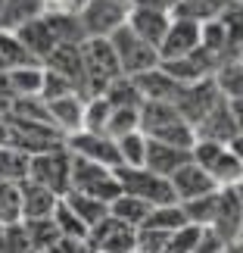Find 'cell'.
Here are the masks:
<instances>
[{
	"label": "cell",
	"instance_id": "19",
	"mask_svg": "<svg viewBox=\"0 0 243 253\" xmlns=\"http://www.w3.org/2000/svg\"><path fill=\"white\" fill-rule=\"evenodd\" d=\"M134 82V87L140 91L143 100H159V103H174V97L181 91V82H174L169 72L156 66V69H147L140 75H128Z\"/></svg>",
	"mask_w": 243,
	"mask_h": 253
},
{
	"label": "cell",
	"instance_id": "4",
	"mask_svg": "<svg viewBox=\"0 0 243 253\" xmlns=\"http://www.w3.org/2000/svg\"><path fill=\"white\" fill-rule=\"evenodd\" d=\"M28 178L50 188L56 197L69 194L72 188V153L66 144L53 150H44V153H32L28 157Z\"/></svg>",
	"mask_w": 243,
	"mask_h": 253
},
{
	"label": "cell",
	"instance_id": "44",
	"mask_svg": "<svg viewBox=\"0 0 243 253\" xmlns=\"http://www.w3.org/2000/svg\"><path fill=\"white\" fill-rule=\"evenodd\" d=\"M22 219V210H19V184L16 181H0V225H9V222Z\"/></svg>",
	"mask_w": 243,
	"mask_h": 253
},
{
	"label": "cell",
	"instance_id": "8",
	"mask_svg": "<svg viewBox=\"0 0 243 253\" xmlns=\"http://www.w3.org/2000/svg\"><path fill=\"white\" fill-rule=\"evenodd\" d=\"M131 3L125 0H87L84 9L78 13L84 38H109L115 28L128 22Z\"/></svg>",
	"mask_w": 243,
	"mask_h": 253
},
{
	"label": "cell",
	"instance_id": "24",
	"mask_svg": "<svg viewBox=\"0 0 243 253\" xmlns=\"http://www.w3.org/2000/svg\"><path fill=\"white\" fill-rule=\"evenodd\" d=\"M16 38L28 47V53H32L41 66L47 63V56L56 50V38H53V32H50V25H47V19H44V16H41V19H35V22H28L25 28H19Z\"/></svg>",
	"mask_w": 243,
	"mask_h": 253
},
{
	"label": "cell",
	"instance_id": "7",
	"mask_svg": "<svg viewBox=\"0 0 243 253\" xmlns=\"http://www.w3.org/2000/svg\"><path fill=\"white\" fill-rule=\"evenodd\" d=\"M109 44L115 50V60H119V66H122V75H140V72L156 69L159 66L156 47L147 44L143 38H138L128 25L115 28V32L109 35Z\"/></svg>",
	"mask_w": 243,
	"mask_h": 253
},
{
	"label": "cell",
	"instance_id": "2",
	"mask_svg": "<svg viewBox=\"0 0 243 253\" xmlns=\"http://www.w3.org/2000/svg\"><path fill=\"white\" fill-rule=\"evenodd\" d=\"M81 63H84L87 97H100L106 87L122 75V66L115 60V50H112L109 38H87L81 44Z\"/></svg>",
	"mask_w": 243,
	"mask_h": 253
},
{
	"label": "cell",
	"instance_id": "9",
	"mask_svg": "<svg viewBox=\"0 0 243 253\" xmlns=\"http://www.w3.org/2000/svg\"><path fill=\"white\" fill-rule=\"evenodd\" d=\"M221 100V94H218V87L212 79H203V82H190V84H181V91L178 97H174V110L181 113V119L190 125H197L203 116H206L212 106H215Z\"/></svg>",
	"mask_w": 243,
	"mask_h": 253
},
{
	"label": "cell",
	"instance_id": "30",
	"mask_svg": "<svg viewBox=\"0 0 243 253\" xmlns=\"http://www.w3.org/2000/svg\"><path fill=\"white\" fill-rule=\"evenodd\" d=\"M22 66H41L28 53V47L19 41L16 35L9 32H0V69H22Z\"/></svg>",
	"mask_w": 243,
	"mask_h": 253
},
{
	"label": "cell",
	"instance_id": "48",
	"mask_svg": "<svg viewBox=\"0 0 243 253\" xmlns=\"http://www.w3.org/2000/svg\"><path fill=\"white\" fill-rule=\"evenodd\" d=\"M228 244L221 241L212 228H200V238H197V247H193V253H221Z\"/></svg>",
	"mask_w": 243,
	"mask_h": 253
},
{
	"label": "cell",
	"instance_id": "10",
	"mask_svg": "<svg viewBox=\"0 0 243 253\" xmlns=\"http://www.w3.org/2000/svg\"><path fill=\"white\" fill-rule=\"evenodd\" d=\"M66 147H69V153H75V157H84V160H94V163H103V166H122L119 160V147H115V141L109 138V134L103 131H75L66 138Z\"/></svg>",
	"mask_w": 243,
	"mask_h": 253
},
{
	"label": "cell",
	"instance_id": "11",
	"mask_svg": "<svg viewBox=\"0 0 243 253\" xmlns=\"http://www.w3.org/2000/svg\"><path fill=\"white\" fill-rule=\"evenodd\" d=\"M197 47H200V22L172 16V22L165 28L156 53H159V63H169V60H178V56L193 53Z\"/></svg>",
	"mask_w": 243,
	"mask_h": 253
},
{
	"label": "cell",
	"instance_id": "54",
	"mask_svg": "<svg viewBox=\"0 0 243 253\" xmlns=\"http://www.w3.org/2000/svg\"><path fill=\"white\" fill-rule=\"evenodd\" d=\"M0 94L9 97V82H6V69H0Z\"/></svg>",
	"mask_w": 243,
	"mask_h": 253
},
{
	"label": "cell",
	"instance_id": "26",
	"mask_svg": "<svg viewBox=\"0 0 243 253\" xmlns=\"http://www.w3.org/2000/svg\"><path fill=\"white\" fill-rule=\"evenodd\" d=\"M63 200H66V207H69L75 216L87 225V231H91L94 225H100V222L109 216V203H103V200H97V197H87V194H81V191L63 194Z\"/></svg>",
	"mask_w": 243,
	"mask_h": 253
},
{
	"label": "cell",
	"instance_id": "33",
	"mask_svg": "<svg viewBox=\"0 0 243 253\" xmlns=\"http://www.w3.org/2000/svg\"><path fill=\"white\" fill-rule=\"evenodd\" d=\"M181 210H184V219H187V225L209 228L212 219H215V210H218V191L206 194V197H197V200L181 203Z\"/></svg>",
	"mask_w": 243,
	"mask_h": 253
},
{
	"label": "cell",
	"instance_id": "57",
	"mask_svg": "<svg viewBox=\"0 0 243 253\" xmlns=\"http://www.w3.org/2000/svg\"><path fill=\"white\" fill-rule=\"evenodd\" d=\"M0 6H3V0H0Z\"/></svg>",
	"mask_w": 243,
	"mask_h": 253
},
{
	"label": "cell",
	"instance_id": "41",
	"mask_svg": "<svg viewBox=\"0 0 243 253\" xmlns=\"http://www.w3.org/2000/svg\"><path fill=\"white\" fill-rule=\"evenodd\" d=\"M22 225L28 228V238H32V244H35L37 253L50 250L56 241H60V231H56V225H53V216L50 219H25Z\"/></svg>",
	"mask_w": 243,
	"mask_h": 253
},
{
	"label": "cell",
	"instance_id": "52",
	"mask_svg": "<svg viewBox=\"0 0 243 253\" xmlns=\"http://www.w3.org/2000/svg\"><path fill=\"white\" fill-rule=\"evenodd\" d=\"M228 147H231V153H234V157H237V163H240V169H243V131H240L237 138H234V141L228 144Z\"/></svg>",
	"mask_w": 243,
	"mask_h": 253
},
{
	"label": "cell",
	"instance_id": "18",
	"mask_svg": "<svg viewBox=\"0 0 243 253\" xmlns=\"http://www.w3.org/2000/svg\"><path fill=\"white\" fill-rule=\"evenodd\" d=\"M60 197L44 188V184H37L32 178H22L19 181V210H22V222L25 219H50Z\"/></svg>",
	"mask_w": 243,
	"mask_h": 253
},
{
	"label": "cell",
	"instance_id": "21",
	"mask_svg": "<svg viewBox=\"0 0 243 253\" xmlns=\"http://www.w3.org/2000/svg\"><path fill=\"white\" fill-rule=\"evenodd\" d=\"M47 110H50V122L66 134V138L75 134V131H81V122H84V97H78V94L56 97V100H47Z\"/></svg>",
	"mask_w": 243,
	"mask_h": 253
},
{
	"label": "cell",
	"instance_id": "28",
	"mask_svg": "<svg viewBox=\"0 0 243 253\" xmlns=\"http://www.w3.org/2000/svg\"><path fill=\"white\" fill-rule=\"evenodd\" d=\"M47 25H50V32L56 38V47L60 44H84L87 38L81 32V19L72 16V13H53V9H47L44 13Z\"/></svg>",
	"mask_w": 243,
	"mask_h": 253
},
{
	"label": "cell",
	"instance_id": "15",
	"mask_svg": "<svg viewBox=\"0 0 243 253\" xmlns=\"http://www.w3.org/2000/svg\"><path fill=\"white\" fill-rule=\"evenodd\" d=\"M44 69L63 75L66 82L75 87V94L87 100V82H84V63H81V44H60L47 56Z\"/></svg>",
	"mask_w": 243,
	"mask_h": 253
},
{
	"label": "cell",
	"instance_id": "20",
	"mask_svg": "<svg viewBox=\"0 0 243 253\" xmlns=\"http://www.w3.org/2000/svg\"><path fill=\"white\" fill-rule=\"evenodd\" d=\"M184 163H190V150L187 147H174V144H162V141H150L147 138V157H143V166L150 172L162 175V178H172Z\"/></svg>",
	"mask_w": 243,
	"mask_h": 253
},
{
	"label": "cell",
	"instance_id": "25",
	"mask_svg": "<svg viewBox=\"0 0 243 253\" xmlns=\"http://www.w3.org/2000/svg\"><path fill=\"white\" fill-rule=\"evenodd\" d=\"M218 19L228 28V53H225V63H243V0H228Z\"/></svg>",
	"mask_w": 243,
	"mask_h": 253
},
{
	"label": "cell",
	"instance_id": "37",
	"mask_svg": "<svg viewBox=\"0 0 243 253\" xmlns=\"http://www.w3.org/2000/svg\"><path fill=\"white\" fill-rule=\"evenodd\" d=\"M140 128V106H112L109 113V122H106V131L109 138H122L128 131H138Z\"/></svg>",
	"mask_w": 243,
	"mask_h": 253
},
{
	"label": "cell",
	"instance_id": "32",
	"mask_svg": "<svg viewBox=\"0 0 243 253\" xmlns=\"http://www.w3.org/2000/svg\"><path fill=\"white\" fill-rule=\"evenodd\" d=\"M228 0H178V6L172 9V16L178 19H193V22H209L218 19Z\"/></svg>",
	"mask_w": 243,
	"mask_h": 253
},
{
	"label": "cell",
	"instance_id": "45",
	"mask_svg": "<svg viewBox=\"0 0 243 253\" xmlns=\"http://www.w3.org/2000/svg\"><path fill=\"white\" fill-rule=\"evenodd\" d=\"M197 238H200V228L197 225H184V228H178V231H172V235H169L162 253H193Z\"/></svg>",
	"mask_w": 243,
	"mask_h": 253
},
{
	"label": "cell",
	"instance_id": "47",
	"mask_svg": "<svg viewBox=\"0 0 243 253\" xmlns=\"http://www.w3.org/2000/svg\"><path fill=\"white\" fill-rule=\"evenodd\" d=\"M66 94H75V87L56 75L50 69H44V84H41V100H56V97H66Z\"/></svg>",
	"mask_w": 243,
	"mask_h": 253
},
{
	"label": "cell",
	"instance_id": "36",
	"mask_svg": "<svg viewBox=\"0 0 243 253\" xmlns=\"http://www.w3.org/2000/svg\"><path fill=\"white\" fill-rule=\"evenodd\" d=\"M115 147H119L122 166H143V157H147V134L140 128L128 131V134H122V138H115Z\"/></svg>",
	"mask_w": 243,
	"mask_h": 253
},
{
	"label": "cell",
	"instance_id": "29",
	"mask_svg": "<svg viewBox=\"0 0 243 253\" xmlns=\"http://www.w3.org/2000/svg\"><path fill=\"white\" fill-rule=\"evenodd\" d=\"M150 210H153L150 203L131 197V194H119V197L109 203V216H115L119 222H125V225H131V228H140L143 222H147Z\"/></svg>",
	"mask_w": 243,
	"mask_h": 253
},
{
	"label": "cell",
	"instance_id": "50",
	"mask_svg": "<svg viewBox=\"0 0 243 253\" xmlns=\"http://www.w3.org/2000/svg\"><path fill=\"white\" fill-rule=\"evenodd\" d=\"M128 3L138 6V9H159V13L172 16V9L178 6V0H128Z\"/></svg>",
	"mask_w": 243,
	"mask_h": 253
},
{
	"label": "cell",
	"instance_id": "17",
	"mask_svg": "<svg viewBox=\"0 0 243 253\" xmlns=\"http://www.w3.org/2000/svg\"><path fill=\"white\" fill-rule=\"evenodd\" d=\"M169 184H172L174 200H178V203H187V200H197V197H206V194L218 191V184L212 181L209 175L203 172L193 160H190V163H184V166L169 178Z\"/></svg>",
	"mask_w": 243,
	"mask_h": 253
},
{
	"label": "cell",
	"instance_id": "56",
	"mask_svg": "<svg viewBox=\"0 0 243 253\" xmlns=\"http://www.w3.org/2000/svg\"><path fill=\"white\" fill-rule=\"evenodd\" d=\"M131 253H140V250H131Z\"/></svg>",
	"mask_w": 243,
	"mask_h": 253
},
{
	"label": "cell",
	"instance_id": "6",
	"mask_svg": "<svg viewBox=\"0 0 243 253\" xmlns=\"http://www.w3.org/2000/svg\"><path fill=\"white\" fill-rule=\"evenodd\" d=\"M69 191H81L87 197H97L103 203H112L119 197V181H115V169L103 166V163L84 160L72 153V188Z\"/></svg>",
	"mask_w": 243,
	"mask_h": 253
},
{
	"label": "cell",
	"instance_id": "3",
	"mask_svg": "<svg viewBox=\"0 0 243 253\" xmlns=\"http://www.w3.org/2000/svg\"><path fill=\"white\" fill-rule=\"evenodd\" d=\"M115 181H119L122 194H131L150 207H162V203H178L169 178L150 172L147 166H115Z\"/></svg>",
	"mask_w": 243,
	"mask_h": 253
},
{
	"label": "cell",
	"instance_id": "46",
	"mask_svg": "<svg viewBox=\"0 0 243 253\" xmlns=\"http://www.w3.org/2000/svg\"><path fill=\"white\" fill-rule=\"evenodd\" d=\"M172 231H156V228H138V235H134V250L140 253H162L165 241H169Z\"/></svg>",
	"mask_w": 243,
	"mask_h": 253
},
{
	"label": "cell",
	"instance_id": "53",
	"mask_svg": "<svg viewBox=\"0 0 243 253\" xmlns=\"http://www.w3.org/2000/svg\"><path fill=\"white\" fill-rule=\"evenodd\" d=\"M9 138H13L9 122H6V116H0V147H9Z\"/></svg>",
	"mask_w": 243,
	"mask_h": 253
},
{
	"label": "cell",
	"instance_id": "55",
	"mask_svg": "<svg viewBox=\"0 0 243 253\" xmlns=\"http://www.w3.org/2000/svg\"><path fill=\"white\" fill-rule=\"evenodd\" d=\"M0 253H3V225H0Z\"/></svg>",
	"mask_w": 243,
	"mask_h": 253
},
{
	"label": "cell",
	"instance_id": "35",
	"mask_svg": "<svg viewBox=\"0 0 243 253\" xmlns=\"http://www.w3.org/2000/svg\"><path fill=\"white\" fill-rule=\"evenodd\" d=\"M184 225H187V219H184L181 203H162V207H153L147 222H143V228H156V231H178Z\"/></svg>",
	"mask_w": 243,
	"mask_h": 253
},
{
	"label": "cell",
	"instance_id": "5",
	"mask_svg": "<svg viewBox=\"0 0 243 253\" xmlns=\"http://www.w3.org/2000/svg\"><path fill=\"white\" fill-rule=\"evenodd\" d=\"M190 160L209 175L218 188H234L243 178V169L237 157L231 153L228 144H215V141H193L190 147Z\"/></svg>",
	"mask_w": 243,
	"mask_h": 253
},
{
	"label": "cell",
	"instance_id": "1",
	"mask_svg": "<svg viewBox=\"0 0 243 253\" xmlns=\"http://www.w3.org/2000/svg\"><path fill=\"white\" fill-rule=\"evenodd\" d=\"M140 131L150 141L174 144V147H193V128L181 119L174 103H159V100H143L140 103Z\"/></svg>",
	"mask_w": 243,
	"mask_h": 253
},
{
	"label": "cell",
	"instance_id": "58",
	"mask_svg": "<svg viewBox=\"0 0 243 253\" xmlns=\"http://www.w3.org/2000/svg\"><path fill=\"white\" fill-rule=\"evenodd\" d=\"M125 3H128V0H125Z\"/></svg>",
	"mask_w": 243,
	"mask_h": 253
},
{
	"label": "cell",
	"instance_id": "13",
	"mask_svg": "<svg viewBox=\"0 0 243 253\" xmlns=\"http://www.w3.org/2000/svg\"><path fill=\"white\" fill-rule=\"evenodd\" d=\"M209 228L215 231L228 247L240 244V235H243V203H240L234 188H218V210H215V219H212Z\"/></svg>",
	"mask_w": 243,
	"mask_h": 253
},
{
	"label": "cell",
	"instance_id": "49",
	"mask_svg": "<svg viewBox=\"0 0 243 253\" xmlns=\"http://www.w3.org/2000/svg\"><path fill=\"white\" fill-rule=\"evenodd\" d=\"M47 9H53V13H72V16H78L87 0H44Z\"/></svg>",
	"mask_w": 243,
	"mask_h": 253
},
{
	"label": "cell",
	"instance_id": "14",
	"mask_svg": "<svg viewBox=\"0 0 243 253\" xmlns=\"http://www.w3.org/2000/svg\"><path fill=\"white\" fill-rule=\"evenodd\" d=\"M237 125H234V116H231V106L228 100H221L212 106V110L203 116V119L193 125V141H215V144H231L237 138Z\"/></svg>",
	"mask_w": 243,
	"mask_h": 253
},
{
	"label": "cell",
	"instance_id": "22",
	"mask_svg": "<svg viewBox=\"0 0 243 253\" xmlns=\"http://www.w3.org/2000/svg\"><path fill=\"white\" fill-rule=\"evenodd\" d=\"M44 13H47L44 0H3V6H0V32L16 35L19 28L41 19Z\"/></svg>",
	"mask_w": 243,
	"mask_h": 253
},
{
	"label": "cell",
	"instance_id": "51",
	"mask_svg": "<svg viewBox=\"0 0 243 253\" xmlns=\"http://www.w3.org/2000/svg\"><path fill=\"white\" fill-rule=\"evenodd\" d=\"M228 106H231V116H234L237 131H243V97H237V100H228Z\"/></svg>",
	"mask_w": 243,
	"mask_h": 253
},
{
	"label": "cell",
	"instance_id": "34",
	"mask_svg": "<svg viewBox=\"0 0 243 253\" xmlns=\"http://www.w3.org/2000/svg\"><path fill=\"white\" fill-rule=\"evenodd\" d=\"M212 82H215L218 94L225 100H237V97H243V66L240 63H221L215 69V75H212Z\"/></svg>",
	"mask_w": 243,
	"mask_h": 253
},
{
	"label": "cell",
	"instance_id": "16",
	"mask_svg": "<svg viewBox=\"0 0 243 253\" xmlns=\"http://www.w3.org/2000/svg\"><path fill=\"white\" fill-rule=\"evenodd\" d=\"M165 72L172 75L174 82H181V84H190V82H203V79H212L218 69V60L212 53H206L203 47H197L193 53L187 56H178V60H169V63H159Z\"/></svg>",
	"mask_w": 243,
	"mask_h": 253
},
{
	"label": "cell",
	"instance_id": "42",
	"mask_svg": "<svg viewBox=\"0 0 243 253\" xmlns=\"http://www.w3.org/2000/svg\"><path fill=\"white\" fill-rule=\"evenodd\" d=\"M109 113H112V106H109V100H106L103 94L100 97H87V100H84V122H81V128H87V131H106Z\"/></svg>",
	"mask_w": 243,
	"mask_h": 253
},
{
	"label": "cell",
	"instance_id": "40",
	"mask_svg": "<svg viewBox=\"0 0 243 253\" xmlns=\"http://www.w3.org/2000/svg\"><path fill=\"white\" fill-rule=\"evenodd\" d=\"M103 97L109 100V106H140L143 103L140 91L134 87V82L128 79V75H119V79L103 91Z\"/></svg>",
	"mask_w": 243,
	"mask_h": 253
},
{
	"label": "cell",
	"instance_id": "31",
	"mask_svg": "<svg viewBox=\"0 0 243 253\" xmlns=\"http://www.w3.org/2000/svg\"><path fill=\"white\" fill-rule=\"evenodd\" d=\"M200 47L206 53H212L218 63H225V53H228V28H225L221 19L200 22Z\"/></svg>",
	"mask_w": 243,
	"mask_h": 253
},
{
	"label": "cell",
	"instance_id": "38",
	"mask_svg": "<svg viewBox=\"0 0 243 253\" xmlns=\"http://www.w3.org/2000/svg\"><path fill=\"white\" fill-rule=\"evenodd\" d=\"M28 178V153L16 147H0V181H22Z\"/></svg>",
	"mask_w": 243,
	"mask_h": 253
},
{
	"label": "cell",
	"instance_id": "39",
	"mask_svg": "<svg viewBox=\"0 0 243 253\" xmlns=\"http://www.w3.org/2000/svg\"><path fill=\"white\" fill-rule=\"evenodd\" d=\"M53 225L56 231H60V238H78V241H87V225L75 216V212L66 207V200L60 197V203H56L53 210Z\"/></svg>",
	"mask_w": 243,
	"mask_h": 253
},
{
	"label": "cell",
	"instance_id": "23",
	"mask_svg": "<svg viewBox=\"0 0 243 253\" xmlns=\"http://www.w3.org/2000/svg\"><path fill=\"white\" fill-rule=\"evenodd\" d=\"M172 22V16L169 13H159V9H138V6H131V13H128V25L138 38H143L147 44L153 47H159L162 41V35H165V28H169Z\"/></svg>",
	"mask_w": 243,
	"mask_h": 253
},
{
	"label": "cell",
	"instance_id": "12",
	"mask_svg": "<svg viewBox=\"0 0 243 253\" xmlns=\"http://www.w3.org/2000/svg\"><path fill=\"white\" fill-rule=\"evenodd\" d=\"M134 235H138V228L125 225L115 216H106L100 225H94L87 231V244H91L94 253H131Z\"/></svg>",
	"mask_w": 243,
	"mask_h": 253
},
{
	"label": "cell",
	"instance_id": "43",
	"mask_svg": "<svg viewBox=\"0 0 243 253\" xmlns=\"http://www.w3.org/2000/svg\"><path fill=\"white\" fill-rule=\"evenodd\" d=\"M3 253H37L32 238H28V228L22 225V219L3 225Z\"/></svg>",
	"mask_w": 243,
	"mask_h": 253
},
{
	"label": "cell",
	"instance_id": "27",
	"mask_svg": "<svg viewBox=\"0 0 243 253\" xmlns=\"http://www.w3.org/2000/svg\"><path fill=\"white\" fill-rule=\"evenodd\" d=\"M9 82V97H41V84H44V66H22V69H9L6 72Z\"/></svg>",
	"mask_w": 243,
	"mask_h": 253
},
{
	"label": "cell",
	"instance_id": "59",
	"mask_svg": "<svg viewBox=\"0 0 243 253\" xmlns=\"http://www.w3.org/2000/svg\"><path fill=\"white\" fill-rule=\"evenodd\" d=\"M240 66H243V63H240Z\"/></svg>",
	"mask_w": 243,
	"mask_h": 253
}]
</instances>
